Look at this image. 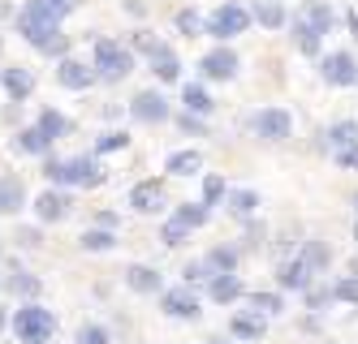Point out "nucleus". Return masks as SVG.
Returning a JSON list of instances; mask_svg holds the SVG:
<instances>
[{
    "label": "nucleus",
    "instance_id": "18",
    "mask_svg": "<svg viewBox=\"0 0 358 344\" xmlns=\"http://www.w3.org/2000/svg\"><path fill=\"white\" fill-rule=\"evenodd\" d=\"M130 207L134 211H156V207H164V185L151 177V181H138L134 190H130Z\"/></svg>",
    "mask_w": 358,
    "mask_h": 344
},
{
    "label": "nucleus",
    "instance_id": "15",
    "mask_svg": "<svg viewBox=\"0 0 358 344\" xmlns=\"http://www.w3.org/2000/svg\"><path fill=\"white\" fill-rule=\"evenodd\" d=\"M151 57V73L160 77V82H177V77H182V61H177V52L173 47H164V43H156L147 52Z\"/></svg>",
    "mask_w": 358,
    "mask_h": 344
},
{
    "label": "nucleus",
    "instance_id": "46",
    "mask_svg": "<svg viewBox=\"0 0 358 344\" xmlns=\"http://www.w3.org/2000/svg\"><path fill=\"white\" fill-rule=\"evenodd\" d=\"M354 241H358V224H354Z\"/></svg>",
    "mask_w": 358,
    "mask_h": 344
},
{
    "label": "nucleus",
    "instance_id": "40",
    "mask_svg": "<svg viewBox=\"0 0 358 344\" xmlns=\"http://www.w3.org/2000/svg\"><path fill=\"white\" fill-rule=\"evenodd\" d=\"M78 344H108V331L95 327V323H87V327L78 331Z\"/></svg>",
    "mask_w": 358,
    "mask_h": 344
},
{
    "label": "nucleus",
    "instance_id": "11",
    "mask_svg": "<svg viewBox=\"0 0 358 344\" xmlns=\"http://www.w3.org/2000/svg\"><path fill=\"white\" fill-rule=\"evenodd\" d=\"M160 310L169 314V319H199V297L190 293V284L169 288V293L160 297Z\"/></svg>",
    "mask_w": 358,
    "mask_h": 344
},
{
    "label": "nucleus",
    "instance_id": "1",
    "mask_svg": "<svg viewBox=\"0 0 358 344\" xmlns=\"http://www.w3.org/2000/svg\"><path fill=\"white\" fill-rule=\"evenodd\" d=\"M17 35L27 39V43H35L39 52H48V57H65V52H69V35H61V22L43 17L31 0L17 13Z\"/></svg>",
    "mask_w": 358,
    "mask_h": 344
},
{
    "label": "nucleus",
    "instance_id": "41",
    "mask_svg": "<svg viewBox=\"0 0 358 344\" xmlns=\"http://www.w3.org/2000/svg\"><path fill=\"white\" fill-rule=\"evenodd\" d=\"M177 31H182V35H199V13H194V9L177 13Z\"/></svg>",
    "mask_w": 358,
    "mask_h": 344
},
{
    "label": "nucleus",
    "instance_id": "14",
    "mask_svg": "<svg viewBox=\"0 0 358 344\" xmlns=\"http://www.w3.org/2000/svg\"><path fill=\"white\" fill-rule=\"evenodd\" d=\"M57 77H61V87H69V91H87L91 82H95V65L87 69L83 61H69V57H61V65H57Z\"/></svg>",
    "mask_w": 358,
    "mask_h": 344
},
{
    "label": "nucleus",
    "instance_id": "25",
    "mask_svg": "<svg viewBox=\"0 0 358 344\" xmlns=\"http://www.w3.org/2000/svg\"><path fill=\"white\" fill-rule=\"evenodd\" d=\"M242 297V280L229 271V276H212V301L229 306V301H238Z\"/></svg>",
    "mask_w": 358,
    "mask_h": 344
},
{
    "label": "nucleus",
    "instance_id": "42",
    "mask_svg": "<svg viewBox=\"0 0 358 344\" xmlns=\"http://www.w3.org/2000/svg\"><path fill=\"white\" fill-rule=\"evenodd\" d=\"M182 129H186V134H203V121H199L194 112H186V117H182Z\"/></svg>",
    "mask_w": 358,
    "mask_h": 344
},
{
    "label": "nucleus",
    "instance_id": "17",
    "mask_svg": "<svg viewBox=\"0 0 358 344\" xmlns=\"http://www.w3.org/2000/svg\"><path fill=\"white\" fill-rule=\"evenodd\" d=\"M358 147V121H337L328 129V155L337 160V155H345V151H354Z\"/></svg>",
    "mask_w": 358,
    "mask_h": 344
},
{
    "label": "nucleus",
    "instance_id": "9",
    "mask_svg": "<svg viewBox=\"0 0 358 344\" xmlns=\"http://www.w3.org/2000/svg\"><path fill=\"white\" fill-rule=\"evenodd\" d=\"M130 112H134V121H143V125H160V121H169V99H164L160 91H143V95H134Z\"/></svg>",
    "mask_w": 358,
    "mask_h": 344
},
{
    "label": "nucleus",
    "instance_id": "31",
    "mask_svg": "<svg viewBox=\"0 0 358 344\" xmlns=\"http://www.w3.org/2000/svg\"><path fill=\"white\" fill-rule=\"evenodd\" d=\"M31 5H35L43 17L61 22V17H69V13H73V5H78V0H31Z\"/></svg>",
    "mask_w": 358,
    "mask_h": 344
},
{
    "label": "nucleus",
    "instance_id": "5",
    "mask_svg": "<svg viewBox=\"0 0 358 344\" xmlns=\"http://www.w3.org/2000/svg\"><path fill=\"white\" fill-rule=\"evenodd\" d=\"M13 331H17L22 344H43V340H52L57 319H52V310H43V306H22L13 314Z\"/></svg>",
    "mask_w": 358,
    "mask_h": 344
},
{
    "label": "nucleus",
    "instance_id": "27",
    "mask_svg": "<svg viewBox=\"0 0 358 344\" xmlns=\"http://www.w3.org/2000/svg\"><path fill=\"white\" fill-rule=\"evenodd\" d=\"M182 103H186V112H194V117H208L212 112V95L203 91V87H194V82L182 91Z\"/></svg>",
    "mask_w": 358,
    "mask_h": 344
},
{
    "label": "nucleus",
    "instance_id": "21",
    "mask_svg": "<svg viewBox=\"0 0 358 344\" xmlns=\"http://www.w3.org/2000/svg\"><path fill=\"white\" fill-rule=\"evenodd\" d=\"M203 271H208V280H212V276H229V271H238V254H234V250H224V246H216L208 258H203Z\"/></svg>",
    "mask_w": 358,
    "mask_h": 344
},
{
    "label": "nucleus",
    "instance_id": "8",
    "mask_svg": "<svg viewBox=\"0 0 358 344\" xmlns=\"http://www.w3.org/2000/svg\"><path fill=\"white\" fill-rule=\"evenodd\" d=\"M255 134H259L264 142H285L294 134V117L285 108H264L259 117H255Z\"/></svg>",
    "mask_w": 358,
    "mask_h": 344
},
{
    "label": "nucleus",
    "instance_id": "7",
    "mask_svg": "<svg viewBox=\"0 0 358 344\" xmlns=\"http://www.w3.org/2000/svg\"><path fill=\"white\" fill-rule=\"evenodd\" d=\"M320 73H324L328 87H354L358 82V61L350 57V52H328L324 65H320Z\"/></svg>",
    "mask_w": 358,
    "mask_h": 344
},
{
    "label": "nucleus",
    "instance_id": "35",
    "mask_svg": "<svg viewBox=\"0 0 358 344\" xmlns=\"http://www.w3.org/2000/svg\"><path fill=\"white\" fill-rule=\"evenodd\" d=\"M177 220H186L190 228H203V224H208V202H186V207H177Z\"/></svg>",
    "mask_w": 358,
    "mask_h": 344
},
{
    "label": "nucleus",
    "instance_id": "24",
    "mask_svg": "<svg viewBox=\"0 0 358 344\" xmlns=\"http://www.w3.org/2000/svg\"><path fill=\"white\" fill-rule=\"evenodd\" d=\"M125 284H130L134 293H156V288H160V271H151V267H143V262H134V267L125 271Z\"/></svg>",
    "mask_w": 358,
    "mask_h": 344
},
{
    "label": "nucleus",
    "instance_id": "39",
    "mask_svg": "<svg viewBox=\"0 0 358 344\" xmlns=\"http://www.w3.org/2000/svg\"><path fill=\"white\" fill-rule=\"evenodd\" d=\"M220 194H229L224 190V177H208V181H203V202H208V207L220 202Z\"/></svg>",
    "mask_w": 358,
    "mask_h": 344
},
{
    "label": "nucleus",
    "instance_id": "28",
    "mask_svg": "<svg viewBox=\"0 0 358 344\" xmlns=\"http://www.w3.org/2000/svg\"><path fill=\"white\" fill-rule=\"evenodd\" d=\"M302 258L311 262V271H328L332 250H328V241H306V246H302Z\"/></svg>",
    "mask_w": 358,
    "mask_h": 344
},
{
    "label": "nucleus",
    "instance_id": "30",
    "mask_svg": "<svg viewBox=\"0 0 358 344\" xmlns=\"http://www.w3.org/2000/svg\"><path fill=\"white\" fill-rule=\"evenodd\" d=\"M117 246V237L108 232V228H91V232H83V250H91V254H104V250H113Z\"/></svg>",
    "mask_w": 358,
    "mask_h": 344
},
{
    "label": "nucleus",
    "instance_id": "4",
    "mask_svg": "<svg viewBox=\"0 0 358 344\" xmlns=\"http://www.w3.org/2000/svg\"><path fill=\"white\" fill-rule=\"evenodd\" d=\"M91 65H95V73H99V82H121V77L134 69V52L121 47L117 39H95Z\"/></svg>",
    "mask_w": 358,
    "mask_h": 344
},
{
    "label": "nucleus",
    "instance_id": "36",
    "mask_svg": "<svg viewBox=\"0 0 358 344\" xmlns=\"http://www.w3.org/2000/svg\"><path fill=\"white\" fill-rule=\"evenodd\" d=\"M9 288H13V293H22V297H35V293H39L43 284H39V280H35L31 271H17V276L9 280Z\"/></svg>",
    "mask_w": 358,
    "mask_h": 344
},
{
    "label": "nucleus",
    "instance_id": "19",
    "mask_svg": "<svg viewBox=\"0 0 358 344\" xmlns=\"http://www.w3.org/2000/svg\"><path fill=\"white\" fill-rule=\"evenodd\" d=\"M250 17L259 26H268V31H280V26H285V5H280V0H255Z\"/></svg>",
    "mask_w": 358,
    "mask_h": 344
},
{
    "label": "nucleus",
    "instance_id": "10",
    "mask_svg": "<svg viewBox=\"0 0 358 344\" xmlns=\"http://www.w3.org/2000/svg\"><path fill=\"white\" fill-rule=\"evenodd\" d=\"M311 262H306L302 254L298 258H285V262H280V267H276V284L280 288H294V293H306V288H311Z\"/></svg>",
    "mask_w": 358,
    "mask_h": 344
},
{
    "label": "nucleus",
    "instance_id": "33",
    "mask_svg": "<svg viewBox=\"0 0 358 344\" xmlns=\"http://www.w3.org/2000/svg\"><path fill=\"white\" fill-rule=\"evenodd\" d=\"M328 293H332V301H354V306H358V276L350 271L345 280H337V284H332Z\"/></svg>",
    "mask_w": 358,
    "mask_h": 344
},
{
    "label": "nucleus",
    "instance_id": "2",
    "mask_svg": "<svg viewBox=\"0 0 358 344\" xmlns=\"http://www.w3.org/2000/svg\"><path fill=\"white\" fill-rule=\"evenodd\" d=\"M328 31H332V9L324 0H306V5L294 13V43H298V52H306V57L320 52Z\"/></svg>",
    "mask_w": 358,
    "mask_h": 344
},
{
    "label": "nucleus",
    "instance_id": "32",
    "mask_svg": "<svg viewBox=\"0 0 358 344\" xmlns=\"http://www.w3.org/2000/svg\"><path fill=\"white\" fill-rule=\"evenodd\" d=\"M39 129H43V138H61L65 134V129H69V121L61 117V112H52V108H48V112H39Z\"/></svg>",
    "mask_w": 358,
    "mask_h": 344
},
{
    "label": "nucleus",
    "instance_id": "43",
    "mask_svg": "<svg viewBox=\"0 0 358 344\" xmlns=\"http://www.w3.org/2000/svg\"><path fill=\"white\" fill-rule=\"evenodd\" d=\"M337 164H341V168H354V172H358V147H354V151H345V155H337Z\"/></svg>",
    "mask_w": 358,
    "mask_h": 344
},
{
    "label": "nucleus",
    "instance_id": "6",
    "mask_svg": "<svg viewBox=\"0 0 358 344\" xmlns=\"http://www.w3.org/2000/svg\"><path fill=\"white\" fill-rule=\"evenodd\" d=\"M250 26V9H242V5H220L212 17H208V35H216V39H234V35H242Z\"/></svg>",
    "mask_w": 358,
    "mask_h": 344
},
{
    "label": "nucleus",
    "instance_id": "16",
    "mask_svg": "<svg viewBox=\"0 0 358 344\" xmlns=\"http://www.w3.org/2000/svg\"><path fill=\"white\" fill-rule=\"evenodd\" d=\"M229 331H234L238 340H264V331H268V314H259V310H242V314H234Z\"/></svg>",
    "mask_w": 358,
    "mask_h": 344
},
{
    "label": "nucleus",
    "instance_id": "47",
    "mask_svg": "<svg viewBox=\"0 0 358 344\" xmlns=\"http://www.w3.org/2000/svg\"><path fill=\"white\" fill-rule=\"evenodd\" d=\"M216 344H224V340H216Z\"/></svg>",
    "mask_w": 358,
    "mask_h": 344
},
{
    "label": "nucleus",
    "instance_id": "45",
    "mask_svg": "<svg viewBox=\"0 0 358 344\" xmlns=\"http://www.w3.org/2000/svg\"><path fill=\"white\" fill-rule=\"evenodd\" d=\"M350 271H354V276H358V262H354V267H350Z\"/></svg>",
    "mask_w": 358,
    "mask_h": 344
},
{
    "label": "nucleus",
    "instance_id": "23",
    "mask_svg": "<svg viewBox=\"0 0 358 344\" xmlns=\"http://www.w3.org/2000/svg\"><path fill=\"white\" fill-rule=\"evenodd\" d=\"M48 147H52V138H43V129H39V125L22 129V134L13 138V151H22V155H43Z\"/></svg>",
    "mask_w": 358,
    "mask_h": 344
},
{
    "label": "nucleus",
    "instance_id": "44",
    "mask_svg": "<svg viewBox=\"0 0 358 344\" xmlns=\"http://www.w3.org/2000/svg\"><path fill=\"white\" fill-rule=\"evenodd\" d=\"M0 331H5V310H0Z\"/></svg>",
    "mask_w": 358,
    "mask_h": 344
},
{
    "label": "nucleus",
    "instance_id": "20",
    "mask_svg": "<svg viewBox=\"0 0 358 344\" xmlns=\"http://www.w3.org/2000/svg\"><path fill=\"white\" fill-rule=\"evenodd\" d=\"M0 82H5V91H9L13 99H27V95L35 91V73H31V69H22V65H13V69L0 73Z\"/></svg>",
    "mask_w": 358,
    "mask_h": 344
},
{
    "label": "nucleus",
    "instance_id": "34",
    "mask_svg": "<svg viewBox=\"0 0 358 344\" xmlns=\"http://www.w3.org/2000/svg\"><path fill=\"white\" fill-rule=\"evenodd\" d=\"M229 198V211H234V216H250L255 207H259V198H255L250 190H234V194H224Z\"/></svg>",
    "mask_w": 358,
    "mask_h": 344
},
{
    "label": "nucleus",
    "instance_id": "22",
    "mask_svg": "<svg viewBox=\"0 0 358 344\" xmlns=\"http://www.w3.org/2000/svg\"><path fill=\"white\" fill-rule=\"evenodd\" d=\"M199 168H203V155L199 151H173L169 164H164V172H173V177H194Z\"/></svg>",
    "mask_w": 358,
    "mask_h": 344
},
{
    "label": "nucleus",
    "instance_id": "3",
    "mask_svg": "<svg viewBox=\"0 0 358 344\" xmlns=\"http://www.w3.org/2000/svg\"><path fill=\"white\" fill-rule=\"evenodd\" d=\"M57 185H83V190H95V185H104V164L95 160V155H78V160H48L43 168Z\"/></svg>",
    "mask_w": 358,
    "mask_h": 344
},
{
    "label": "nucleus",
    "instance_id": "26",
    "mask_svg": "<svg viewBox=\"0 0 358 344\" xmlns=\"http://www.w3.org/2000/svg\"><path fill=\"white\" fill-rule=\"evenodd\" d=\"M22 181L17 177H0V216H13V211L22 207Z\"/></svg>",
    "mask_w": 358,
    "mask_h": 344
},
{
    "label": "nucleus",
    "instance_id": "37",
    "mask_svg": "<svg viewBox=\"0 0 358 344\" xmlns=\"http://www.w3.org/2000/svg\"><path fill=\"white\" fill-rule=\"evenodd\" d=\"M250 310H259V314H280V297H276V293H250Z\"/></svg>",
    "mask_w": 358,
    "mask_h": 344
},
{
    "label": "nucleus",
    "instance_id": "38",
    "mask_svg": "<svg viewBox=\"0 0 358 344\" xmlns=\"http://www.w3.org/2000/svg\"><path fill=\"white\" fill-rule=\"evenodd\" d=\"M125 142H130L125 134H117V129H108V134H99V138H95V151H99V155H108V151H121Z\"/></svg>",
    "mask_w": 358,
    "mask_h": 344
},
{
    "label": "nucleus",
    "instance_id": "13",
    "mask_svg": "<svg viewBox=\"0 0 358 344\" xmlns=\"http://www.w3.org/2000/svg\"><path fill=\"white\" fill-rule=\"evenodd\" d=\"M69 194H61V190H43L39 198H35V216L43 220V224H57V220H65L69 216Z\"/></svg>",
    "mask_w": 358,
    "mask_h": 344
},
{
    "label": "nucleus",
    "instance_id": "12",
    "mask_svg": "<svg viewBox=\"0 0 358 344\" xmlns=\"http://www.w3.org/2000/svg\"><path fill=\"white\" fill-rule=\"evenodd\" d=\"M199 69H203V77H212V82H229V77L238 73V57L229 47H216L199 61Z\"/></svg>",
    "mask_w": 358,
    "mask_h": 344
},
{
    "label": "nucleus",
    "instance_id": "29",
    "mask_svg": "<svg viewBox=\"0 0 358 344\" xmlns=\"http://www.w3.org/2000/svg\"><path fill=\"white\" fill-rule=\"evenodd\" d=\"M190 232H194V228H190L186 220H177V216H173V220H169V224L160 228V241H164V246L173 250V246H182V241H190Z\"/></svg>",
    "mask_w": 358,
    "mask_h": 344
}]
</instances>
